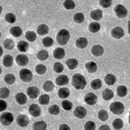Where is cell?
Returning <instances> with one entry per match:
<instances>
[{
    "instance_id": "44dd1931",
    "label": "cell",
    "mask_w": 130,
    "mask_h": 130,
    "mask_svg": "<svg viewBox=\"0 0 130 130\" xmlns=\"http://www.w3.org/2000/svg\"><path fill=\"white\" fill-rule=\"evenodd\" d=\"M102 97H103V99L106 101L110 100L114 97V92L110 89H106L103 91V92H102Z\"/></svg>"
},
{
    "instance_id": "d6986e66",
    "label": "cell",
    "mask_w": 130,
    "mask_h": 130,
    "mask_svg": "<svg viewBox=\"0 0 130 130\" xmlns=\"http://www.w3.org/2000/svg\"><path fill=\"white\" fill-rule=\"evenodd\" d=\"M88 45V40L87 39L84 38V37H82L76 40L75 42V45L78 49H85Z\"/></svg>"
},
{
    "instance_id": "8fae6325",
    "label": "cell",
    "mask_w": 130,
    "mask_h": 130,
    "mask_svg": "<svg viewBox=\"0 0 130 130\" xmlns=\"http://www.w3.org/2000/svg\"><path fill=\"white\" fill-rule=\"evenodd\" d=\"M87 115V110L85 107L82 106H78L74 110V115L79 119L84 118Z\"/></svg>"
},
{
    "instance_id": "9c48e42d",
    "label": "cell",
    "mask_w": 130,
    "mask_h": 130,
    "mask_svg": "<svg viewBox=\"0 0 130 130\" xmlns=\"http://www.w3.org/2000/svg\"><path fill=\"white\" fill-rule=\"evenodd\" d=\"M17 124L20 127H26L29 124V118L26 115H19L17 118Z\"/></svg>"
},
{
    "instance_id": "9a60e30c",
    "label": "cell",
    "mask_w": 130,
    "mask_h": 130,
    "mask_svg": "<svg viewBox=\"0 0 130 130\" xmlns=\"http://www.w3.org/2000/svg\"><path fill=\"white\" fill-rule=\"evenodd\" d=\"M15 100L17 103L20 105L25 104L27 101V96L24 93H23V92H18V93H17L15 96Z\"/></svg>"
},
{
    "instance_id": "ac0fdd59",
    "label": "cell",
    "mask_w": 130,
    "mask_h": 130,
    "mask_svg": "<svg viewBox=\"0 0 130 130\" xmlns=\"http://www.w3.org/2000/svg\"><path fill=\"white\" fill-rule=\"evenodd\" d=\"M90 17L92 19H93L96 21H98L100 20H101L102 17H103V12H102L101 10H99V9H96V10L92 11L90 13Z\"/></svg>"
},
{
    "instance_id": "680465c9",
    "label": "cell",
    "mask_w": 130,
    "mask_h": 130,
    "mask_svg": "<svg viewBox=\"0 0 130 130\" xmlns=\"http://www.w3.org/2000/svg\"><path fill=\"white\" fill-rule=\"evenodd\" d=\"M2 12H3V7L0 6V14L2 13Z\"/></svg>"
},
{
    "instance_id": "ba28073f",
    "label": "cell",
    "mask_w": 130,
    "mask_h": 130,
    "mask_svg": "<svg viewBox=\"0 0 130 130\" xmlns=\"http://www.w3.org/2000/svg\"><path fill=\"white\" fill-rule=\"evenodd\" d=\"M28 111H29V114L32 117H35V118L40 116V115L42 114V110H41L40 107L39 105L35 104H32L29 107Z\"/></svg>"
},
{
    "instance_id": "d590c367",
    "label": "cell",
    "mask_w": 130,
    "mask_h": 130,
    "mask_svg": "<svg viewBox=\"0 0 130 130\" xmlns=\"http://www.w3.org/2000/svg\"><path fill=\"white\" fill-rule=\"evenodd\" d=\"M4 81L7 85H13L16 81V78L12 74H7L4 77Z\"/></svg>"
},
{
    "instance_id": "db71d44e",
    "label": "cell",
    "mask_w": 130,
    "mask_h": 130,
    "mask_svg": "<svg viewBox=\"0 0 130 130\" xmlns=\"http://www.w3.org/2000/svg\"><path fill=\"white\" fill-rule=\"evenodd\" d=\"M59 130H71V128L66 124H62L60 125Z\"/></svg>"
},
{
    "instance_id": "3957f363",
    "label": "cell",
    "mask_w": 130,
    "mask_h": 130,
    "mask_svg": "<svg viewBox=\"0 0 130 130\" xmlns=\"http://www.w3.org/2000/svg\"><path fill=\"white\" fill-rule=\"evenodd\" d=\"M110 110L113 114L116 115H120L124 112L125 106L121 102H114L110 105Z\"/></svg>"
},
{
    "instance_id": "4fadbf2b",
    "label": "cell",
    "mask_w": 130,
    "mask_h": 130,
    "mask_svg": "<svg viewBox=\"0 0 130 130\" xmlns=\"http://www.w3.org/2000/svg\"><path fill=\"white\" fill-rule=\"evenodd\" d=\"M16 62L19 66H25L29 62V59L27 57V56L25 54H21L17 56L16 57Z\"/></svg>"
},
{
    "instance_id": "6f0895ef",
    "label": "cell",
    "mask_w": 130,
    "mask_h": 130,
    "mask_svg": "<svg viewBox=\"0 0 130 130\" xmlns=\"http://www.w3.org/2000/svg\"><path fill=\"white\" fill-rule=\"evenodd\" d=\"M3 48L1 47V46H0V57H1V56L3 55Z\"/></svg>"
},
{
    "instance_id": "bcb514c9",
    "label": "cell",
    "mask_w": 130,
    "mask_h": 130,
    "mask_svg": "<svg viewBox=\"0 0 130 130\" xmlns=\"http://www.w3.org/2000/svg\"><path fill=\"white\" fill-rule=\"evenodd\" d=\"M42 44L45 47H51L53 45V40L50 37H45L42 39Z\"/></svg>"
},
{
    "instance_id": "f6af8a7d",
    "label": "cell",
    "mask_w": 130,
    "mask_h": 130,
    "mask_svg": "<svg viewBox=\"0 0 130 130\" xmlns=\"http://www.w3.org/2000/svg\"><path fill=\"white\" fill-rule=\"evenodd\" d=\"M46 67L43 64H38L37 66L35 67V71L37 74H39V75H44V74L46 72Z\"/></svg>"
},
{
    "instance_id": "60d3db41",
    "label": "cell",
    "mask_w": 130,
    "mask_h": 130,
    "mask_svg": "<svg viewBox=\"0 0 130 130\" xmlns=\"http://www.w3.org/2000/svg\"><path fill=\"white\" fill-rule=\"evenodd\" d=\"M63 6L66 10H73V9H75V3L74 1H72V0H66V1L63 2Z\"/></svg>"
},
{
    "instance_id": "30bf717a",
    "label": "cell",
    "mask_w": 130,
    "mask_h": 130,
    "mask_svg": "<svg viewBox=\"0 0 130 130\" xmlns=\"http://www.w3.org/2000/svg\"><path fill=\"white\" fill-rule=\"evenodd\" d=\"M97 100L98 99L96 95L93 93V92H88L84 97L85 102L89 105H94L95 104H96Z\"/></svg>"
},
{
    "instance_id": "f1b7e54d",
    "label": "cell",
    "mask_w": 130,
    "mask_h": 130,
    "mask_svg": "<svg viewBox=\"0 0 130 130\" xmlns=\"http://www.w3.org/2000/svg\"><path fill=\"white\" fill-rule=\"evenodd\" d=\"M58 96L61 99H65L70 96V90L68 88H61L58 91Z\"/></svg>"
},
{
    "instance_id": "277c9868",
    "label": "cell",
    "mask_w": 130,
    "mask_h": 130,
    "mask_svg": "<svg viewBox=\"0 0 130 130\" xmlns=\"http://www.w3.org/2000/svg\"><path fill=\"white\" fill-rule=\"evenodd\" d=\"M13 122V115L10 112H4L0 115V123L5 126H8Z\"/></svg>"
},
{
    "instance_id": "cb8c5ba5",
    "label": "cell",
    "mask_w": 130,
    "mask_h": 130,
    "mask_svg": "<svg viewBox=\"0 0 130 130\" xmlns=\"http://www.w3.org/2000/svg\"><path fill=\"white\" fill-rule=\"evenodd\" d=\"M66 64L70 70H75L78 67V62L75 58H70V59L67 60Z\"/></svg>"
},
{
    "instance_id": "4316f807",
    "label": "cell",
    "mask_w": 130,
    "mask_h": 130,
    "mask_svg": "<svg viewBox=\"0 0 130 130\" xmlns=\"http://www.w3.org/2000/svg\"><path fill=\"white\" fill-rule=\"evenodd\" d=\"M104 81L106 84L108 86H113L116 82V77L113 75V74H108L104 78Z\"/></svg>"
},
{
    "instance_id": "8d00e7d4",
    "label": "cell",
    "mask_w": 130,
    "mask_h": 130,
    "mask_svg": "<svg viewBox=\"0 0 130 130\" xmlns=\"http://www.w3.org/2000/svg\"><path fill=\"white\" fill-rule=\"evenodd\" d=\"M25 38L27 41L29 42H34L36 40L37 38V35L36 33L32 31H27L25 34Z\"/></svg>"
},
{
    "instance_id": "f546056e",
    "label": "cell",
    "mask_w": 130,
    "mask_h": 130,
    "mask_svg": "<svg viewBox=\"0 0 130 130\" xmlns=\"http://www.w3.org/2000/svg\"><path fill=\"white\" fill-rule=\"evenodd\" d=\"M37 58L41 61H43V60H45L46 59H48L49 58L48 51H46L45 50H42L39 51L38 53H37Z\"/></svg>"
},
{
    "instance_id": "9f6ffc18",
    "label": "cell",
    "mask_w": 130,
    "mask_h": 130,
    "mask_svg": "<svg viewBox=\"0 0 130 130\" xmlns=\"http://www.w3.org/2000/svg\"><path fill=\"white\" fill-rule=\"evenodd\" d=\"M128 34L130 35V20L128 22Z\"/></svg>"
},
{
    "instance_id": "e0dca14e",
    "label": "cell",
    "mask_w": 130,
    "mask_h": 130,
    "mask_svg": "<svg viewBox=\"0 0 130 130\" xmlns=\"http://www.w3.org/2000/svg\"><path fill=\"white\" fill-rule=\"evenodd\" d=\"M49 27L46 24H40L38 27H37V33L41 36H44L49 33Z\"/></svg>"
},
{
    "instance_id": "ab89813d",
    "label": "cell",
    "mask_w": 130,
    "mask_h": 130,
    "mask_svg": "<svg viewBox=\"0 0 130 130\" xmlns=\"http://www.w3.org/2000/svg\"><path fill=\"white\" fill-rule=\"evenodd\" d=\"M50 97L49 95L43 94V95L40 96V97L39 99V102L42 105H47L50 103Z\"/></svg>"
},
{
    "instance_id": "e575fe53",
    "label": "cell",
    "mask_w": 130,
    "mask_h": 130,
    "mask_svg": "<svg viewBox=\"0 0 130 130\" xmlns=\"http://www.w3.org/2000/svg\"><path fill=\"white\" fill-rule=\"evenodd\" d=\"M113 127L116 130H120L122 129L124 126V122L120 118H117L115 119L114 122H113V124H112Z\"/></svg>"
},
{
    "instance_id": "f35d334b",
    "label": "cell",
    "mask_w": 130,
    "mask_h": 130,
    "mask_svg": "<svg viewBox=\"0 0 130 130\" xmlns=\"http://www.w3.org/2000/svg\"><path fill=\"white\" fill-rule=\"evenodd\" d=\"M91 87L92 89H95V90L100 89L102 87V81L99 78L92 80L91 82Z\"/></svg>"
},
{
    "instance_id": "4dcf8cb0",
    "label": "cell",
    "mask_w": 130,
    "mask_h": 130,
    "mask_svg": "<svg viewBox=\"0 0 130 130\" xmlns=\"http://www.w3.org/2000/svg\"><path fill=\"white\" fill-rule=\"evenodd\" d=\"M89 30L92 33H96L100 30V25L97 22H92L89 25Z\"/></svg>"
},
{
    "instance_id": "d6a6232c",
    "label": "cell",
    "mask_w": 130,
    "mask_h": 130,
    "mask_svg": "<svg viewBox=\"0 0 130 130\" xmlns=\"http://www.w3.org/2000/svg\"><path fill=\"white\" fill-rule=\"evenodd\" d=\"M3 45L6 50H12L14 48L15 44H14V42L11 39H6L3 42Z\"/></svg>"
},
{
    "instance_id": "5b68a950",
    "label": "cell",
    "mask_w": 130,
    "mask_h": 130,
    "mask_svg": "<svg viewBox=\"0 0 130 130\" xmlns=\"http://www.w3.org/2000/svg\"><path fill=\"white\" fill-rule=\"evenodd\" d=\"M19 76H20V78L21 79V81H23L24 82H29L33 78V74H32L31 71L24 68V69H22L20 71Z\"/></svg>"
},
{
    "instance_id": "11a10c76",
    "label": "cell",
    "mask_w": 130,
    "mask_h": 130,
    "mask_svg": "<svg viewBox=\"0 0 130 130\" xmlns=\"http://www.w3.org/2000/svg\"><path fill=\"white\" fill-rule=\"evenodd\" d=\"M99 130H110L109 125H103L99 128Z\"/></svg>"
},
{
    "instance_id": "1f68e13d",
    "label": "cell",
    "mask_w": 130,
    "mask_h": 130,
    "mask_svg": "<svg viewBox=\"0 0 130 130\" xmlns=\"http://www.w3.org/2000/svg\"><path fill=\"white\" fill-rule=\"evenodd\" d=\"M128 89L125 86H119L117 88V94L119 97H124L127 95Z\"/></svg>"
},
{
    "instance_id": "7a4b0ae2",
    "label": "cell",
    "mask_w": 130,
    "mask_h": 130,
    "mask_svg": "<svg viewBox=\"0 0 130 130\" xmlns=\"http://www.w3.org/2000/svg\"><path fill=\"white\" fill-rule=\"evenodd\" d=\"M70 39V32L67 29H61L57 35V42L61 45H66Z\"/></svg>"
},
{
    "instance_id": "2e32d148",
    "label": "cell",
    "mask_w": 130,
    "mask_h": 130,
    "mask_svg": "<svg viewBox=\"0 0 130 130\" xmlns=\"http://www.w3.org/2000/svg\"><path fill=\"white\" fill-rule=\"evenodd\" d=\"M69 82V78L67 75H60L56 78V84L60 86L68 85Z\"/></svg>"
},
{
    "instance_id": "681fc988",
    "label": "cell",
    "mask_w": 130,
    "mask_h": 130,
    "mask_svg": "<svg viewBox=\"0 0 130 130\" xmlns=\"http://www.w3.org/2000/svg\"><path fill=\"white\" fill-rule=\"evenodd\" d=\"M63 68L64 67L61 63L57 62L53 64V70L56 73H61L63 71Z\"/></svg>"
},
{
    "instance_id": "7402d4cb",
    "label": "cell",
    "mask_w": 130,
    "mask_h": 130,
    "mask_svg": "<svg viewBox=\"0 0 130 130\" xmlns=\"http://www.w3.org/2000/svg\"><path fill=\"white\" fill-rule=\"evenodd\" d=\"M3 65L6 68H10L13 64V57L11 55H6L3 60Z\"/></svg>"
},
{
    "instance_id": "d4e9b609",
    "label": "cell",
    "mask_w": 130,
    "mask_h": 130,
    "mask_svg": "<svg viewBox=\"0 0 130 130\" xmlns=\"http://www.w3.org/2000/svg\"><path fill=\"white\" fill-rule=\"evenodd\" d=\"M86 69L89 73H95L97 70V65L93 61L88 62L86 64Z\"/></svg>"
},
{
    "instance_id": "b9f144b4",
    "label": "cell",
    "mask_w": 130,
    "mask_h": 130,
    "mask_svg": "<svg viewBox=\"0 0 130 130\" xmlns=\"http://www.w3.org/2000/svg\"><path fill=\"white\" fill-rule=\"evenodd\" d=\"M5 20L8 23L13 24V23H15L17 18H16L15 14H13V13H6V16H5Z\"/></svg>"
},
{
    "instance_id": "484cf974",
    "label": "cell",
    "mask_w": 130,
    "mask_h": 130,
    "mask_svg": "<svg viewBox=\"0 0 130 130\" xmlns=\"http://www.w3.org/2000/svg\"><path fill=\"white\" fill-rule=\"evenodd\" d=\"M46 128H47V125L44 121H39L33 125L34 130H46Z\"/></svg>"
},
{
    "instance_id": "94428289",
    "label": "cell",
    "mask_w": 130,
    "mask_h": 130,
    "mask_svg": "<svg viewBox=\"0 0 130 130\" xmlns=\"http://www.w3.org/2000/svg\"><path fill=\"white\" fill-rule=\"evenodd\" d=\"M2 71H3V70H2V68H1V66H0V75H1Z\"/></svg>"
},
{
    "instance_id": "f5cc1de1",
    "label": "cell",
    "mask_w": 130,
    "mask_h": 130,
    "mask_svg": "<svg viewBox=\"0 0 130 130\" xmlns=\"http://www.w3.org/2000/svg\"><path fill=\"white\" fill-rule=\"evenodd\" d=\"M7 108V104L6 102L3 100H0V112L5 110Z\"/></svg>"
},
{
    "instance_id": "83f0119b",
    "label": "cell",
    "mask_w": 130,
    "mask_h": 130,
    "mask_svg": "<svg viewBox=\"0 0 130 130\" xmlns=\"http://www.w3.org/2000/svg\"><path fill=\"white\" fill-rule=\"evenodd\" d=\"M17 49L21 52H27L29 49V45L25 41H20L17 43Z\"/></svg>"
},
{
    "instance_id": "836d02e7",
    "label": "cell",
    "mask_w": 130,
    "mask_h": 130,
    "mask_svg": "<svg viewBox=\"0 0 130 130\" xmlns=\"http://www.w3.org/2000/svg\"><path fill=\"white\" fill-rule=\"evenodd\" d=\"M43 89L45 92H51L54 89V84L52 81H46L43 84Z\"/></svg>"
},
{
    "instance_id": "ffe728a7",
    "label": "cell",
    "mask_w": 130,
    "mask_h": 130,
    "mask_svg": "<svg viewBox=\"0 0 130 130\" xmlns=\"http://www.w3.org/2000/svg\"><path fill=\"white\" fill-rule=\"evenodd\" d=\"M65 56V51L63 48H57L53 51V57L57 60H62Z\"/></svg>"
},
{
    "instance_id": "6125c7cd",
    "label": "cell",
    "mask_w": 130,
    "mask_h": 130,
    "mask_svg": "<svg viewBox=\"0 0 130 130\" xmlns=\"http://www.w3.org/2000/svg\"><path fill=\"white\" fill-rule=\"evenodd\" d=\"M0 38H1V32H0Z\"/></svg>"
},
{
    "instance_id": "74e56055",
    "label": "cell",
    "mask_w": 130,
    "mask_h": 130,
    "mask_svg": "<svg viewBox=\"0 0 130 130\" xmlns=\"http://www.w3.org/2000/svg\"><path fill=\"white\" fill-rule=\"evenodd\" d=\"M73 19H74V21H75V23L81 24V23H82L83 21H84L85 16L82 13H75V15H74Z\"/></svg>"
},
{
    "instance_id": "f907efd6",
    "label": "cell",
    "mask_w": 130,
    "mask_h": 130,
    "mask_svg": "<svg viewBox=\"0 0 130 130\" xmlns=\"http://www.w3.org/2000/svg\"><path fill=\"white\" fill-rule=\"evenodd\" d=\"M61 106L63 109H64L65 110H70L72 108V103L69 100H65L61 103Z\"/></svg>"
},
{
    "instance_id": "ee69618b",
    "label": "cell",
    "mask_w": 130,
    "mask_h": 130,
    "mask_svg": "<svg viewBox=\"0 0 130 130\" xmlns=\"http://www.w3.org/2000/svg\"><path fill=\"white\" fill-rule=\"evenodd\" d=\"M10 92L8 88L3 87V88L0 89V98L6 99L10 96Z\"/></svg>"
},
{
    "instance_id": "7bdbcfd3",
    "label": "cell",
    "mask_w": 130,
    "mask_h": 130,
    "mask_svg": "<svg viewBox=\"0 0 130 130\" xmlns=\"http://www.w3.org/2000/svg\"><path fill=\"white\" fill-rule=\"evenodd\" d=\"M109 115H108V113L107 111L105 110H100L98 113V118L100 121H103V122H105V121L107 120Z\"/></svg>"
},
{
    "instance_id": "816d5d0a",
    "label": "cell",
    "mask_w": 130,
    "mask_h": 130,
    "mask_svg": "<svg viewBox=\"0 0 130 130\" xmlns=\"http://www.w3.org/2000/svg\"><path fill=\"white\" fill-rule=\"evenodd\" d=\"M99 3L102 7L108 8L111 6V4H112V1H111V0H100Z\"/></svg>"
},
{
    "instance_id": "8992f818",
    "label": "cell",
    "mask_w": 130,
    "mask_h": 130,
    "mask_svg": "<svg viewBox=\"0 0 130 130\" xmlns=\"http://www.w3.org/2000/svg\"><path fill=\"white\" fill-rule=\"evenodd\" d=\"M114 11H115V15L118 18H125L127 16V13H128L126 8L124 6L121 5V4H118V5L115 6V9H114Z\"/></svg>"
},
{
    "instance_id": "5bb4252c",
    "label": "cell",
    "mask_w": 130,
    "mask_h": 130,
    "mask_svg": "<svg viewBox=\"0 0 130 130\" xmlns=\"http://www.w3.org/2000/svg\"><path fill=\"white\" fill-rule=\"evenodd\" d=\"M91 52H92V55L95 56V57H100V56L103 55V53L104 52V49L103 46L100 45H96L92 46Z\"/></svg>"
},
{
    "instance_id": "be15d7a7",
    "label": "cell",
    "mask_w": 130,
    "mask_h": 130,
    "mask_svg": "<svg viewBox=\"0 0 130 130\" xmlns=\"http://www.w3.org/2000/svg\"><path fill=\"white\" fill-rule=\"evenodd\" d=\"M129 99H130V96H129Z\"/></svg>"
},
{
    "instance_id": "7c38bea8",
    "label": "cell",
    "mask_w": 130,
    "mask_h": 130,
    "mask_svg": "<svg viewBox=\"0 0 130 130\" xmlns=\"http://www.w3.org/2000/svg\"><path fill=\"white\" fill-rule=\"evenodd\" d=\"M27 94L30 99H35L39 95V89L36 86H30L27 89Z\"/></svg>"
},
{
    "instance_id": "52a82bcc",
    "label": "cell",
    "mask_w": 130,
    "mask_h": 130,
    "mask_svg": "<svg viewBox=\"0 0 130 130\" xmlns=\"http://www.w3.org/2000/svg\"><path fill=\"white\" fill-rule=\"evenodd\" d=\"M125 35V31L123 30L122 27H115V28L112 29L111 31V36L114 39H120Z\"/></svg>"
},
{
    "instance_id": "6da1fadb",
    "label": "cell",
    "mask_w": 130,
    "mask_h": 130,
    "mask_svg": "<svg viewBox=\"0 0 130 130\" xmlns=\"http://www.w3.org/2000/svg\"><path fill=\"white\" fill-rule=\"evenodd\" d=\"M71 84L75 89L82 90L83 89H85L86 86V78L83 76L82 74H75V75H74L72 77Z\"/></svg>"
},
{
    "instance_id": "c3c4849f",
    "label": "cell",
    "mask_w": 130,
    "mask_h": 130,
    "mask_svg": "<svg viewBox=\"0 0 130 130\" xmlns=\"http://www.w3.org/2000/svg\"><path fill=\"white\" fill-rule=\"evenodd\" d=\"M85 130H95L96 129V124L92 121H88L84 125Z\"/></svg>"
},
{
    "instance_id": "91938a15",
    "label": "cell",
    "mask_w": 130,
    "mask_h": 130,
    "mask_svg": "<svg viewBox=\"0 0 130 130\" xmlns=\"http://www.w3.org/2000/svg\"><path fill=\"white\" fill-rule=\"evenodd\" d=\"M128 123L130 125V110H129V115H128Z\"/></svg>"
},
{
    "instance_id": "7dc6e473",
    "label": "cell",
    "mask_w": 130,
    "mask_h": 130,
    "mask_svg": "<svg viewBox=\"0 0 130 130\" xmlns=\"http://www.w3.org/2000/svg\"><path fill=\"white\" fill-rule=\"evenodd\" d=\"M49 112L50 115H57L60 113V108L57 105H52L49 107Z\"/></svg>"
},
{
    "instance_id": "603a6c76",
    "label": "cell",
    "mask_w": 130,
    "mask_h": 130,
    "mask_svg": "<svg viewBox=\"0 0 130 130\" xmlns=\"http://www.w3.org/2000/svg\"><path fill=\"white\" fill-rule=\"evenodd\" d=\"M22 29L19 26H14V27H12L10 29V33L11 35L16 37V38H18V37H20L21 35H22Z\"/></svg>"
}]
</instances>
